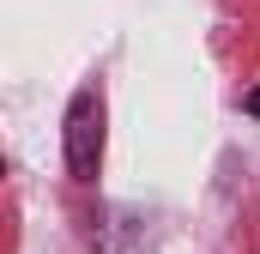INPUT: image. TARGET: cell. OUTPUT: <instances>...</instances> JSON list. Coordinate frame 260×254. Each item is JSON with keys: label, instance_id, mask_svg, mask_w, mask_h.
<instances>
[{"label": "cell", "instance_id": "obj_1", "mask_svg": "<svg viewBox=\"0 0 260 254\" xmlns=\"http://www.w3.org/2000/svg\"><path fill=\"white\" fill-rule=\"evenodd\" d=\"M103 139H109V109H103V91H79L73 103H67V170L79 176V182H91L97 176V164H103Z\"/></svg>", "mask_w": 260, "mask_h": 254}, {"label": "cell", "instance_id": "obj_2", "mask_svg": "<svg viewBox=\"0 0 260 254\" xmlns=\"http://www.w3.org/2000/svg\"><path fill=\"white\" fill-rule=\"evenodd\" d=\"M248 115H260V91H248Z\"/></svg>", "mask_w": 260, "mask_h": 254}]
</instances>
